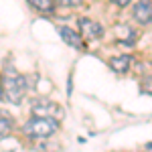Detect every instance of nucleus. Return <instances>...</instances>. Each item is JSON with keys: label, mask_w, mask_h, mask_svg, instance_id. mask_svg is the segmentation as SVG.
<instances>
[{"label": "nucleus", "mask_w": 152, "mask_h": 152, "mask_svg": "<svg viewBox=\"0 0 152 152\" xmlns=\"http://www.w3.org/2000/svg\"><path fill=\"white\" fill-rule=\"evenodd\" d=\"M132 0H112V4H116V6H120V8H124V6H128Z\"/></svg>", "instance_id": "f8f14e48"}, {"label": "nucleus", "mask_w": 152, "mask_h": 152, "mask_svg": "<svg viewBox=\"0 0 152 152\" xmlns=\"http://www.w3.org/2000/svg\"><path fill=\"white\" fill-rule=\"evenodd\" d=\"M132 16L142 26L152 24V0H138L132 8Z\"/></svg>", "instance_id": "39448f33"}, {"label": "nucleus", "mask_w": 152, "mask_h": 152, "mask_svg": "<svg viewBox=\"0 0 152 152\" xmlns=\"http://www.w3.org/2000/svg\"><path fill=\"white\" fill-rule=\"evenodd\" d=\"M130 65H132L130 55H118V57L110 59V67H112V71H116V73H126L130 69Z\"/></svg>", "instance_id": "0eeeda50"}, {"label": "nucleus", "mask_w": 152, "mask_h": 152, "mask_svg": "<svg viewBox=\"0 0 152 152\" xmlns=\"http://www.w3.org/2000/svg\"><path fill=\"white\" fill-rule=\"evenodd\" d=\"M2 85H4V95L10 104H20L23 102L24 94H26V77L16 73V71L8 67L4 77H2Z\"/></svg>", "instance_id": "f257e3e1"}, {"label": "nucleus", "mask_w": 152, "mask_h": 152, "mask_svg": "<svg viewBox=\"0 0 152 152\" xmlns=\"http://www.w3.org/2000/svg\"><path fill=\"white\" fill-rule=\"evenodd\" d=\"M61 2H63L65 6H79L83 0H61Z\"/></svg>", "instance_id": "9b49d317"}, {"label": "nucleus", "mask_w": 152, "mask_h": 152, "mask_svg": "<svg viewBox=\"0 0 152 152\" xmlns=\"http://www.w3.org/2000/svg\"><path fill=\"white\" fill-rule=\"evenodd\" d=\"M77 26H79V33L85 41H95V39H102L104 37V26L97 23V20H91L87 16H81L77 20Z\"/></svg>", "instance_id": "7ed1b4c3"}, {"label": "nucleus", "mask_w": 152, "mask_h": 152, "mask_svg": "<svg viewBox=\"0 0 152 152\" xmlns=\"http://www.w3.org/2000/svg\"><path fill=\"white\" fill-rule=\"evenodd\" d=\"M59 35H61V39H63L71 49H75V51H81V49H83V37H81V33L73 31V28H69V26H59Z\"/></svg>", "instance_id": "423d86ee"}, {"label": "nucleus", "mask_w": 152, "mask_h": 152, "mask_svg": "<svg viewBox=\"0 0 152 152\" xmlns=\"http://www.w3.org/2000/svg\"><path fill=\"white\" fill-rule=\"evenodd\" d=\"M28 4L41 12H51L53 10V0H28Z\"/></svg>", "instance_id": "1a4fd4ad"}, {"label": "nucleus", "mask_w": 152, "mask_h": 152, "mask_svg": "<svg viewBox=\"0 0 152 152\" xmlns=\"http://www.w3.org/2000/svg\"><path fill=\"white\" fill-rule=\"evenodd\" d=\"M12 130V120L4 116V112H0V138H6Z\"/></svg>", "instance_id": "6e6552de"}, {"label": "nucleus", "mask_w": 152, "mask_h": 152, "mask_svg": "<svg viewBox=\"0 0 152 152\" xmlns=\"http://www.w3.org/2000/svg\"><path fill=\"white\" fill-rule=\"evenodd\" d=\"M24 134L31 138H49L59 130V120L57 118H37L33 116L26 124L23 126Z\"/></svg>", "instance_id": "f03ea898"}, {"label": "nucleus", "mask_w": 152, "mask_h": 152, "mask_svg": "<svg viewBox=\"0 0 152 152\" xmlns=\"http://www.w3.org/2000/svg\"><path fill=\"white\" fill-rule=\"evenodd\" d=\"M4 97H6V95H4V85H2V81H0V102H2Z\"/></svg>", "instance_id": "ddd939ff"}, {"label": "nucleus", "mask_w": 152, "mask_h": 152, "mask_svg": "<svg viewBox=\"0 0 152 152\" xmlns=\"http://www.w3.org/2000/svg\"><path fill=\"white\" fill-rule=\"evenodd\" d=\"M142 91L152 95V77L150 79H144V83H142Z\"/></svg>", "instance_id": "9d476101"}, {"label": "nucleus", "mask_w": 152, "mask_h": 152, "mask_svg": "<svg viewBox=\"0 0 152 152\" xmlns=\"http://www.w3.org/2000/svg\"><path fill=\"white\" fill-rule=\"evenodd\" d=\"M31 114L37 118H59L63 114V110L57 104L49 102V99H37L31 107Z\"/></svg>", "instance_id": "20e7f679"}]
</instances>
